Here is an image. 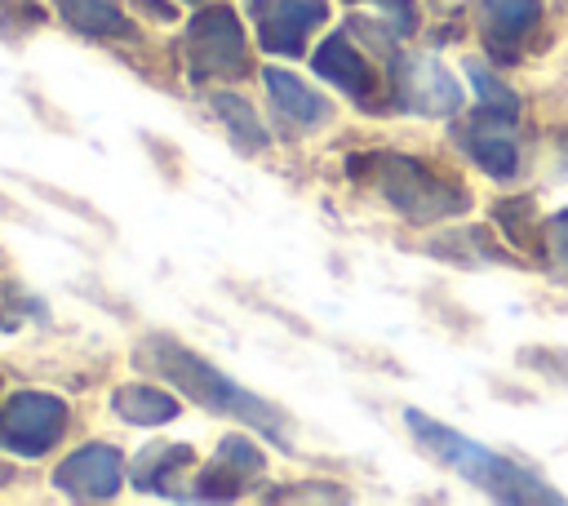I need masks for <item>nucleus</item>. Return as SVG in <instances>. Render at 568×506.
<instances>
[{
  "mask_svg": "<svg viewBox=\"0 0 568 506\" xmlns=\"http://www.w3.org/2000/svg\"><path fill=\"white\" fill-rule=\"evenodd\" d=\"M138 364L155 368L164 382H173V386H178L186 399H195L200 408H213V413L240 417V422L257 426L271 444L288 448V422H284V413H280L275 404H266V399H257L253 391L235 386L222 368H213L204 355H195V351L178 346L173 337H151V342H142Z\"/></svg>",
  "mask_w": 568,
  "mask_h": 506,
  "instance_id": "1",
  "label": "nucleus"
},
{
  "mask_svg": "<svg viewBox=\"0 0 568 506\" xmlns=\"http://www.w3.org/2000/svg\"><path fill=\"white\" fill-rule=\"evenodd\" d=\"M404 422H408V431H413V439H417V448H422L426 457L453 466L462 479H470L475 488L493 493L497 502H559V493H555L537 470H528V466H519L515 457H501V453H493V448L466 439L462 431H453V426L426 417L422 408H408Z\"/></svg>",
  "mask_w": 568,
  "mask_h": 506,
  "instance_id": "2",
  "label": "nucleus"
},
{
  "mask_svg": "<svg viewBox=\"0 0 568 506\" xmlns=\"http://www.w3.org/2000/svg\"><path fill=\"white\" fill-rule=\"evenodd\" d=\"M373 164V186L390 200V209H399L404 217L413 222H439V217H457L466 213L470 195L462 182L435 173L430 164L422 160H408V155H377L368 160Z\"/></svg>",
  "mask_w": 568,
  "mask_h": 506,
  "instance_id": "3",
  "label": "nucleus"
},
{
  "mask_svg": "<svg viewBox=\"0 0 568 506\" xmlns=\"http://www.w3.org/2000/svg\"><path fill=\"white\" fill-rule=\"evenodd\" d=\"M67 431V404L44 391H18L0 408V448L18 457H40L49 453Z\"/></svg>",
  "mask_w": 568,
  "mask_h": 506,
  "instance_id": "4",
  "label": "nucleus"
},
{
  "mask_svg": "<svg viewBox=\"0 0 568 506\" xmlns=\"http://www.w3.org/2000/svg\"><path fill=\"white\" fill-rule=\"evenodd\" d=\"M186 53H191V75L209 80V75H240L248 62V49H244V31L235 22V13L226 4H213L204 13H195L191 22V40H186Z\"/></svg>",
  "mask_w": 568,
  "mask_h": 506,
  "instance_id": "5",
  "label": "nucleus"
},
{
  "mask_svg": "<svg viewBox=\"0 0 568 506\" xmlns=\"http://www.w3.org/2000/svg\"><path fill=\"white\" fill-rule=\"evenodd\" d=\"M395 93L399 107H413L422 115H453L462 107V89L457 80L430 58V53H395Z\"/></svg>",
  "mask_w": 568,
  "mask_h": 506,
  "instance_id": "6",
  "label": "nucleus"
},
{
  "mask_svg": "<svg viewBox=\"0 0 568 506\" xmlns=\"http://www.w3.org/2000/svg\"><path fill=\"white\" fill-rule=\"evenodd\" d=\"M266 53H302L306 36L328 18L324 0H248Z\"/></svg>",
  "mask_w": 568,
  "mask_h": 506,
  "instance_id": "7",
  "label": "nucleus"
},
{
  "mask_svg": "<svg viewBox=\"0 0 568 506\" xmlns=\"http://www.w3.org/2000/svg\"><path fill=\"white\" fill-rule=\"evenodd\" d=\"M120 475H124V466L111 444H84L53 470V484L75 502H106V497H115Z\"/></svg>",
  "mask_w": 568,
  "mask_h": 506,
  "instance_id": "8",
  "label": "nucleus"
},
{
  "mask_svg": "<svg viewBox=\"0 0 568 506\" xmlns=\"http://www.w3.org/2000/svg\"><path fill=\"white\" fill-rule=\"evenodd\" d=\"M541 22V0H479V36L484 49L501 62H515L532 27Z\"/></svg>",
  "mask_w": 568,
  "mask_h": 506,
  "instance_id": "9",
  "label": "nucleus"
},
{
  "mask_svg": "<svg viewBox=\"0 0 568 506\" xmlns=\"http://www.w3.org/2000/svg\"><path fill=\"white\" fill-rule=\"evenodd\" d=\"M462 146L484 164V173L493 178H510L519 169V146H515V115H497L484 111L462 129Z\"/></svg>",
  "mask_w": 568,
  "mask_h": 506,
  "instance_id": "10",
  "label": "nucleus"
},
{
  "mask_svg": "<svg viewBox=\"0 0 568 506\" xmlns=\"http://www.w3.org/2000/svg\"><path fill=\"white\" fill-rule=\"evenodd\" d=\"M266 466V457L248 444V439H226L217 448V457L195 475V497H240V488L248 479H257Z\"/></svg>",
  "mask_w": 568,
  "mask_h": 506,
  "instance_id": "11",
  "label": "nucleus"
},
{
  "mask_svg": "<svg viewBox=\"0 0 568 506\" xmlns=\"http://www.w3.org/2000/svg\"><path fill=\"white\" fill-rule=\"evenodd\" d=\"M315 71L324 80H333L342 93H351L355 102H368V93H373V67L346 36H328L315 49Z\"/></svg>",
  "mask_w": 568,
  "mask_h": 506,
  "instance_id": "12",
  "label": "nucleus"
},
{
  "mask_svg": "<svg viewBox=\"0 0 568 506\" xmlns=\"http://www.w3.org/2000/svg\"><path fill=\"white\" fill-rule=\"evenodd\" d=\"M262 80H266V93H271V102L293 120V124H302V129H311V124H324L328 115H333V107L311 89V84H302L293 71H280V67H266L262 71Z\"/></svg>",
  "mask_w": 568,
  "mask_h": 506,
  "instance_id": "13",
  "label": "nucleus"
},
{
  "mask_svg": "<svg viewBox=\"0 0 568 506\" xmlns=\"http://www.w3.org/2000/svg\"><path fill=\"white\" fill-rule=\"evenodd\" d=\"M111 408L133 426H160V422L178 417V399L155 391V386H115L111 391Z\"/></svg>",
  "mask_w": 568,
  "mask_h": 506,
  "instance_id": "14",
  "label": "nucleus"
},
{
  "mask_svg": "<svg viewBox=\"0 0 568 506\" xmlns=\"http://www.w3.org/2000/svg\"><path fill=\"white\" fill-rule=\"evenodd\" d=\"M191 466V448L186 444H155L133 462V484L146 493H169L173 479Z\"/></svg>",
  "mask_w": 568,
  "mask_h": 506,
  "instance_id": "15",
  "label": "nucleus"
},
{
  "mask_svg": "<svg viewBox=\"0 0 568 506\" xmlns=\"http://www.w3.org/2000/svg\"><path fill=\"white\" fill-rule=\"evenodd\" d=\"M53 4L75 31H89V36H120L124 31V13L115 0H53Z\"/></svg>",
  "mask_w": 568,
  "mask_h": 506,
  "instance_id": "16",
  "label": "nucleus"
},
{
  "mask_svg": "<svg viewBox=\"0 0 568 506\" xmlns=\"http://www.w3.org/2000/svg\"><path fill=\"white\" fill-rule=\"evenodd\" d=\"M213 111L231 124V138H235L244 151L266 146V129L257 124V115H253V107H248L244 98H235V93H213Z\"/></svg>",
  "mask_w": 568,
  "mask_h": 506,
  "instance_id": "17",
  "label": "nucleus"
},
{
  "mask_svg": "<svg viewBox=\"0 0 568 506\" xmlns=\"http://www.w3.org/2000/svg\"><path fill=\"white\" fill-rule=\"evenodd\" d=\"M466 75L475 80V89H479V107H484V111H497V115H519V98H515V93H510V89H506V84H501L493 71H484L475 58L466 62Z\"/></svg>",
  "mask_w": 568,
  "mask_h": 506,
  "instance_id": "18",
  "label": "nucleus"
},
{
  "mask_svg": "<svg viewBox=\"0 0 568 506\" xmlns=\"http://www.w3.org/2000/svg\"><path fill=\"white\" fill-rule=\"evenodd\" d=\"M364 4L382 9L395 31H413V27H417V4H413V0H364Z\"/></svg>",
  "mask_w": 568,
  "mask_h": 506,
  "instance_id": "19",
  "label": "nucleus"
},
{
  "mask_svg": "<svg viewBox=\"0 0 568 506\" xmlns=\"http://www.w3.org/2000/svg\"><path fill=\"white\" fill-rule=\"evenodd\" d=\"M546 244H550L555 262L568 266V209H564L559 217H550V226H546Z\"/></svg>",
  "mask_w": 568,
  "mask_h": 506,
  "instance_id": "20",
  "label": "nucleus"
},
{
  "mask_svg": "<svg viewBox=\"0 0 568 506\" xmlns=\"http://www.w3.org/2000/svg\"><path fill=\"white\" fill-rule=\"evenodd\" d=\"M0 479H4V470H0Z\"/></svg>",
  "mask_w": 568,
  "mask_h": 506,
  "instance_id": "21",
  "label": "nucleus"
}]
</instances>
